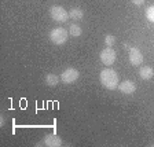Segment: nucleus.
Here are the masks:
<instances>
[{"instance_id":"obj_10","label":"nucleus","mask_w":154,"mask_h":147,"mask_svg":"<svg viewBox=\"0 0 154 147\" xmlns=\"http://www.w3.org/2000/svg\"><path fill=\"white\" fill-rule=\"evenodd\" d=\"M59 80H61V76H57V74H47L45 76V84H47L48 87H55L58 85V83H59Z\"/></svg>"},{"instance_id":"obj_4","label":"nucleus","mask_w":154,"mask_h":147,"mask_svg":"<svg viewBox=\"0 0 154 147\" xmlns=\"http://www.w3.org/2000/svg\"><path fill=\"white\" fill-rule=\"evenodd\" d=\"M100 61L106 66H112L116 61V51L112 47H106L100 51Z\"/></svg>"},{"instance_id":"obj_9","label":"nucleus","mask_w":154,"mask_h":147,"mask_svg":"<svg viewBox=\"0 0 154 147\" xmlns=\"http://www.w3.org/2000/svg\"><path fill=\"white\" fill-rule=\"evenodd\" d=\"M139 76H140V78H143V80H150L151 77L154 76L153 67H150V66H142L140 70H139Z\"/></svg>"},{"instance_id":"obj_15","label":"nucleus","mask_w":154,"mask_h":147,"mask_svg":"<svg viewBox=\"0 0 154 147\" xmlns=\"http://www.w3.org/2000/svg\"><path fill=\"white\" fill-rule=\"evenodd\" d=\"M131 2L135 4V6H142V4L144 3V0H131Z\"/></svg>"},{"instance_id":"obj_8","label":"nucleus","mask_w":154,"mask_h":147,"mask_svg":"<svg viewBox=\"0 0 154 147\" xmlns=\"http://www.w3.org/2000/svg\"><path fill=\"white\" fill-rule=\"evenodd\" d=\"M44 144L50 147H59V146H62V139L54 133L47 135L44 138Z\"/></svg>"},{"instance_id":"obj_3","label":"nucleus","mask_w":154,"mask_h":147,"mask_svg":"<svg viewBox=\"0 0 154 147\" xmlns=\"http://www.w3.org/2000/svg\"><path fill=\"white\" fill-rule=\"evenodd\" d=\"M50 15L57 22H66L69 18V13L61 6H52L50 8Z\"/></svg>"},{"instance_id":"obj_6","label":"nucleus","mask_w":154,"mask_h":147,"mask_svg":"<svg viewBox=\"0 0 154 147\" xmlns=\"http://www.w3.org/2000/svg\"><path fill=\"white\" fill-rule=\"evenodd\" d=\"M129 62H131L134 66H138V65H140L142 62H143V55H142L140 50L136 47H132L129 48Z\"/></svg>"},{"instance_id":"obj_14","label":"nucleus","mask_w":154,"mask_h":147,"mask_svg":"<svg viewBox=\"0 0 154 147\" xmlns=\"http://www.w3.org/2000/svg\"><path fill=\"white\" fill-rule=\"evenodd\" d=\"M116 43V37L114 36H112V35H107L105 37V44L107 45V47H112L113 44H114Z\"/></svg>"},{"instance_id":"obj_11","label":"nucleus","mask_w":154,"mask_h":147,"mask_svg":"<svg viewBox=\"0 0 154 147\" xmlns=\"http://www.w3.org/2000/svg\"><path fill=\"white\" fill-rule=\"evenodd\" d=\"M84 17V13L81 8H77V7H74V8H72L70 11H69V18L74 19V21H79V19H81Z\"/></svg>"},{"instance_id":"obj_13","label":"nucleus","mask_w":154,"mask_h":147,"mask_svg":"<svg viewBox=\"0 0 154 147\" xmlns=\"http://www.w3.org/2000/svg\"><path fill=\"white\" fill-rule=\"evenodd\" d=\"M146 17L150 22H154V6H150L146 10Z\"/></svg>"},{"instance_id":"obj_12","label":"nucleus","mask_w":154,"mask_h":147,"mask_svg":"<svg viewBox=\"0 0 154 147\" xmlns=\"http://www.w3.org/2000/svg\"><path fill=\"white\" fill-rule=\"evenodd\" d=\"M69 33H70L72 36H74V37H79V36L81 35V28L79 25H76V23H72V25L69 26Z\"/></svg>"},{"instance_id":"obj_5","label":"nucleus","mask_w":154,"mask_h":147,"mask_svg":"<svg viewBox=\"0 0 154 147\" xmlns=\"http://www.w3.org/2000/svg\"><path fill=\"white\" fill-rule=\"evenodd\" d=\"M79 76H80V73H79L77 69H74V67H67L66 70L62 72L61 81L62 83H65V84H72V83H74V81L79 78Z\"/></svg>"},{"instance_id":"obj_2","label":"nucleus","mask_w":154,"mask_h":147,"mask_svg":"<svg viewBox=\"0 0 154 147\" xmlns=\"http://www.w3.org/2000/svg\"><path fill=\"white\" fill-rule=\"evenodd\" d=\"M50 38L51 41L57 45H62L67 40V30L63 28H55L50 32Z\"/></svg>"},{"instance_id":"obj_1","label":"nucleus","mask_w":154,"mask_h":147,"mask_svg":"<svg viewBox=\"0 0 154 147\" xmlns=\"http://www.w3.org/2000/svg\"><path fill=\"white\" fill-rule=\"evenodd\" d=\"M99 80H100V84H102L105 88L107 90H116L119 88V74L117 72L110 69V67H106L100 72L99 74Z\"/></svg>"},{"instance_id":"obj_7","label":"nucleus","mask_w":154,"mask_h":147,"mask_svg":"<svg viewBox=\"0 0 154 147\" xmlns=\"http://www.w3.org/2000/svg\"><path fill=\"white\" fill-rule=\"evenodd\" d=\"M119 90L121 91L122 93H125V95H131V93H134L135 91H136V85H135L134 81L125 80L119 84Z\"/></svg>"}]
</instances>
